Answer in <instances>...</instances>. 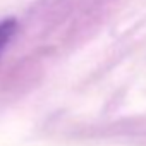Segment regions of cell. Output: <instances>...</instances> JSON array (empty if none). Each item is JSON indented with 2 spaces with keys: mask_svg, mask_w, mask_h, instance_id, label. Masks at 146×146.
Wrapping results in <instances>:
<instances>
[{
  "mask_svg": "<svg viewBox=\"0 0 146 146\" xmlns=\"http://www.w3.org/2000/svg\"><path fill=\"white\" fill-rule=\"evenodd\" d=\"M16 31H17V21L16 19L9 17V19L0 21V52H2L4 46L12 40Z\"/></svg>",
  "mask_w": 146,
  "mask_h": 146,
  "instance_id": "1",
  "label": "cell"
}]
</instances>
